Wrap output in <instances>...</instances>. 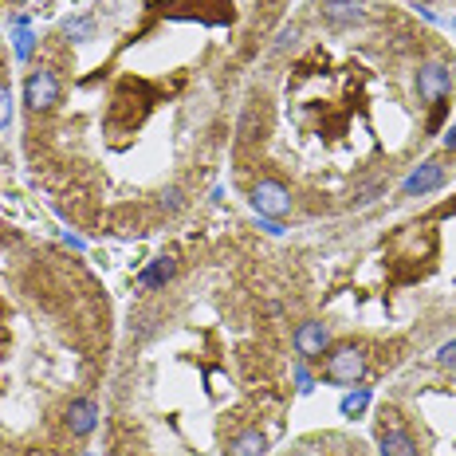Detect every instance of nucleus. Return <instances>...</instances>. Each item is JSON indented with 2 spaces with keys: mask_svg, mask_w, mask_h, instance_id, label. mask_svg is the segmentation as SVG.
I'll use <instances>...</instances> for the list:
<instances>
[{
  "mask_svg": "<svg viewBox=\"0 0 456 456\" xmlns=\"http://www.w3.org/2000/svg\"><path fill=\"white\" fill-rule=\"evenodd\" d=\"M94 425H99V410H94L91 397H79V402L68 405V429H71L75 436L94 433Z\"/></svg>",
  "mask_w": 456,
  "mask_h": 456,
  "instance_id": "obj_9",
  "label": "nucleus"
},
{
  "mask_svg": "<svg viewBox=\"0 0 456 456\" xmlns=\"http://www.w3.org/2000/svg\"><path fill=\"white\" fill-rule=\"evenodd\" d=\"M436 362L449 366V370H456V338H452V342H444V346L436 350Z\"/></svg>",
  "mask_w": 456,
  "mask_h": 456,
  "instance_id": "obj_14",
  "label": "nucleus"
},
{
  "mask_svg": "<svg viewBox=\"0 0 456 456\" xmlns=\"http://www.w3.org/2000/svg\"><path fill=\"white\" fill-rule=\"evenodd\" d=\"M264 452H268V441H264L260 429H244L228 444V456H264Z\"/></svg>",
  "mask_w": 456,
  "mask_h": 456,
  "instance_id": "obj_10",
  "label": "nucleus"
},
{
  "mask_svg": "<svg viewBox=\"0 0 456 456\" xmlns=\"http://www.w3.org/2000/svg\"><path fill=\"white\" fill-rule=\"evenodd\" d=\"M91 24H68V36H87Z\"/></svg>",
  "mask_w": 456,
  "mask_h": 456,
  "instance_id": "obj_16",
  "label": "nucleus"
},
{
  "mask_svg": "<svg viewBox=\"0 0 456 456\" xmlns=\"http://www.w3.org/2000/svg\"><path fill=\"white\" fill-rule=\"evenodd\" d=\"M174 272H177V260H174V256H158V260L150 264V268L142 272L138 280H142V288H161V283H166Z\"/></svg>",
  "mask_w": 456,
  "mask_h": 456,
  "instance_id": "obj_11",
  "label": "nucleus"
},
{
  "mask_svg": "<svg viewBox=\"0 0 456 456\" xmlns=\"http://www.w3.org/2000/svg\"><path fill=\"white\" fill-rule=\"evenodd\" d=\"M441 182H444V166L441 161H425V166H417L413 174L402 182V193L405 197H425V193H433Z\"/></svg>",
  "mask_w": 456,
  "mask_h": 456,
  "instance_id": "obj_5",
  "label": "nucleus"
},
{
  "mask_svg": "<svg viewBox=\"0 0 456 456\" xmlns=\"http://www.w3.org/2000/svg\"><path fill=\"white\" fill-rule=\"evenodd\" d=\"M366 405H370V394H366V389H354V394L342 397L338 410H342V417H358V413L366 410Z\"/></svg>",
  "mask_w": 456,
  "mask_h": 456,
  "instance_id": "obj_12",
  "label": "nucleus"
},
{
  "mask_svg": "<svg viewBox=\"0 0 456 456\" xmlns=\"http://www.w3.org/2000/svg\"><path fill=\"white\" fill-rule=\"evenodd\" d=\"M28 55H32V32L20 28V32H16V60H28Z\"/></svg>",
  "mask_w": 456,
  "mask_h": 456,
  "instance_id": "obj_13",
  "label": "nucleus"
},
{
  "mask_svg": "<svg viewBox=\"0 0 456 456\" xmlns=\"http://www.w3.org/2000/svg\"><path fill=\"white\" fill-rule=\"evenodd\" d=\"M378 449H382V456H421L417 452V441L405 429H397V425H382V433H378Z\"/></svg>",
  "mask_w": 456,
  "mask_h": 456,
  "instance_id": "obj_7",
  "label": "nucleus"
},
{
  "mask_svg": "<svg viewBox=\"0 0 456 456\" xmlns=\"http://www.w3.org/2000/svg\"><path fill=\"white\" fill-rule=\"evenodd\" d=\"M252 208L268 221H280V216L291 213V193L280 182H260L252 189Z\"/></svg>",
  "mask_w": 456,
  "mask_h": 456,
  "instance_id": "obj_2",
  "label": "nucleus"
},
{
  "mask_svg": "<svg viewBox=\"0 0 456 456\" xmlns=\"http://www.w3.org/2000/svg\"><path fill=\"white\" fill-rule=\"evenodd\" d=\"M444 146H449V150H456V130H449V138H444Z\"/></svg>",
  "mask_w": 456,
  "mask_h": 456,
  "instance_id": "obj_17",
  "label": "nucleus"
},
{
  "mask_svg": "<svg viewBox=\"0 0 456 456\" xmlns=\"http://www.w3.org/2000/svg\"><path fill=\"white\" fill-rule=\"evenodd\" d=\"M319 8H322V16H327L330 24H338V28H350V24L366 20L362 0H319Z\"/></svg>",
  "mask_w": 456,
  "mask_h": 456,
  "instance_id": "obj_6",
  "label": "nucleus"
},
{
  "mask_svg": "<svg viewBox=\"0 0 456 456\" xmlns=\"http://www.w3.org/2000/svg\"><path fill=\"white\" fill-rule=\"evenodd\" d=\"M8 122H12V99H8V91L0 87V130H8Z\"/></svg>",
  "mask_w": 456,
  "mask_h": 456,
  "instance_id": "obj_15",
  "label": "nucleus"
},
{
  "mask_svg": "<svg viewBox=\"0 0 456 456\" xmlns=\"http://www.w3.org/2000/svg\"><path fill=\"white\" fill-rule=\"evenodd\" d=\"M327 342H330V335H327L322 322H303V327L296 330V350L303 358H319L322 350H327Z\"/></svg>",
  "mask_w": 456,
  "mask_h": 456,
  "instance_id": "obj_8",
  "label": "nucleus"
},
{
  "mask_svg": "<svg viewBox=\"0 0 456 456\" xmlns=\"http://www.w3.org/2000/svg\"><path fill=\"white\" fill-rule=\"evenodd\" d=\"M24 102L32 110H52L55 102H60V79H55L52 71H32L24 83Z\"/></svg>",
  "mask_w": 456,
  "mask_h": 456,
  "instance_id": "obj_3",
  "label": "nucleus"
},
{
  "mask_svg": "<svg viewBox=\"0 0 456 456\" xmlns=\"http://www.w3.org/2000/svg\"><path fill=\"white\" fill-rule=\"evenodd\" d=\"M449 91H452V68H444V63H425V68H417V94H421L425 102H441Z\"/></svg>",
  "mask_w": 456,
  "mask_h": 456,
  "instance_id": "obj_4",
  "label": "nucleus"
},
{
  "mask_svg": "<svg viewBox=\"0 0 456 456\" xmlns=\"http://www.w3.org/2000/svg\"><path fill=\"white\" fill-rule=\"evenodd\" d=\"M362 374H366V358H362V350H358V346H338L335 354L327 358V378H330V382L354 386Z\"/></svg>",
  "mask_w": 456,
  "mask_h": 456,
  "instance_id": "obj_1",
  "label": "nucleus"
}]
</instances>
